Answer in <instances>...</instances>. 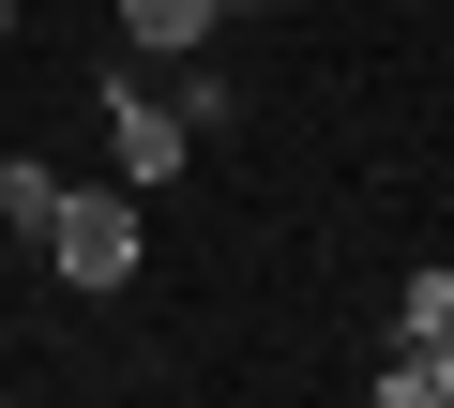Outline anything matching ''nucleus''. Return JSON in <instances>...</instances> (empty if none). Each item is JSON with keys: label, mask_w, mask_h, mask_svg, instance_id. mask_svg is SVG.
Returning <instances> with one entry per match:
<instances>
[{"label": "nucleus", "mask_w": 454, "mask_h": 408, "mask_svg": "<svg viewBox=\"0 0 454 408\" xmlns=\"http://www.w3.org/2000/svg\"><path fill=\"white\" fill-rule=\"evenodd\" d=\"M137 242H152V227H137V181H91V196L61 181V212H46L61 288H91V303H106V288H137Z\"/></svg>", "instance_id": "nucleus-1"}, {"label": "nucleus", "mask_w": 454, "mask_h": 408, "mask_svg": "<svg viewBox=\"0 0 454 408\" xmlns=\"http://www.w3.org/2000/svg\"><path fill=\"white\" fill-rule=\"evenodd\" d=\"M182 151H197V121H182V106H152L137 76H106V181H137V196H152V181H182Z\"/></svg>", "instance_id": "nucleus-2"}, {"label": "nucleus", "mask_w": 454, "mask_h": 408, "mask_svg": "<svg viewBox=\"0 0 454 408\" xmlns=\"http://www.w3.org/2000/svg\"><path fill=\"white\" fill-rule=\"evenodd\" d=\"M379 408H454V333H439V348H409V333H394V363H379Z\"/></svg>", "instance_id": "nucleus-3"}, {"label": "nucleus", "mask_w": 454, "mask_h": 408, "mask_svg": "<svg viewBox=\"0 0 454 408\" xmlns=\"http://www.w3.org/2000/svg\"><path fill=\"white\" fill-rule=\"evenodd\" d=\"M212 16H227V0H121V31H137V46H167V61H182V46H212Z\"/></svg>", "instance_id": "nucleus-4"}, {"label": "nucleus", "mask_w": 454, "mask_h": 408, "mask_svg": "<svg viewBox=\"0 0 454 408\" xmlns=\"http://www.w3.org/2000/svg\"><path fill=\"white\" fill-rule=\"evenodd\" d=\"M0 212L46 242V212H61V166H46V151H0Z\"/></svg>", "instance_id": "nucleus-5"}, {"label": "nucleus", "mask_w": 454, "mask_h": 408, "mask_svg": "<svg viewBox=\"0 0 454 408\" xmlns=\"http://www.w3.org/2000/svg\"><path fill=\"white\" fill-rule=\"evenodd\" d=\"M394 333L439 348V333H454V273H409V288H394Z\"/></svg>", "instance_id": "nucleus-6"}, {"label": "nucleus", "mask_w": 454, "mask_h": 408, "mask_svg": "<svg viewBox=\"0 0 454 408\" xmlns=\"http://www.w3.org/2000/svg\"><path fill=\"white\" fill-rule=\"evenodd\" d=\"M0 31H16V0H0Z\"/></svg>", "instance_id": "nucleus-7"}]
</instances>
